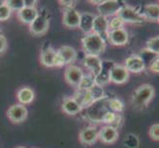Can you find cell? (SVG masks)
<instances>
[{
	"mask_svg": "<svg viewBox=\"0 0 159 148\" xmlns=\"http://www.w3.org/2000/svg\"><path fill=\"white\" fill-rule=\"evenodd\" d=\"M108 103L109 97L106 96L92 102L85 109V118L92 123H103L105 114L110 111Z\"/></svg>",
	"mask_w": 159,
	"mask_h": 148,
	"instance_id": "6da1fadb",
	"label": "cell"
},
{
	"mask_svg": "<svg viewBox=\"0 0 159 148\" xmlns=\"http://www.w3.org/2000/svg\"><path fill=\"white\" fill-rule=\"evenodd\" d=\"M154 95V87L150 84H142L134 92L133 97H131V104L134 109L142 110L148 106Z\"/></svg>",
	"mask_w": 159,
	"mask_h": 148,
	"instance_id": "7a4b0ae2",
	"label": "cell"
},
{
	"mask_svg": "<svg viewBox=\"0 0 159 148\" xmlns=\"http://www.w3.org/2000/svg\"><path fill=\"white\" fill-rule=\"evenodd\" d=\"M106 41L101 38L99 35L95 33L85 35L82 39V47L86 54H92V56H99L106 49Z\"/></svg>",
	"mask_w": 159,
	"mask_h": 148,
	"instance_id": "3957f363",
	"label": "cell"
},
{
	"mask_svg": "<svg viewBox=\"0 0 159 148\" xmlns=\"http://www.w3.org/2000/svg\"><path fill=\"white\" fill-rule=\"evenodd\" d=\"M118 16L124 21L125 24H141L145 19L134 7L124 4L120 9Z\"/></svg>",
	"mask_w": 159,
	"mask_h": 148,
	"instance_id": "277c9868",
	"label": "cell"
},
{
	"mask_svg": "<svg viewBox=\"0 0 159 148\" xmlns=\"http://www.w3.org/2000/svg\"><path fill=\"white\" fill-rule=\"evenodd\" d=\"M110 82L115 84H124L129 78V72L123 64H114L110 69Z\"/></svg>",
	"mask_w": 159,
	"mask_h": 148,
	"instance_id": "5b68a950",
	"label": "cell"
},
{
	"mask_svg": "<svg viewBox=\"0 0 159 148\" xmlns=\"http://www.w3.org/2000/svg\"><path fill=\"white\" fill-rule=\"evenodd\" d=\"M124 4H120L118 0H106L97 6V10L99 12V15L104 16V17H110V16H117L120 9L122 8Z\"/></svg>",
	"mask_w": 159,
	"mask_h": 148,
	"instance_id": "8992f818",
	"label": "cell"
},
{
	"mask_svg": "<svg viewBox=\"0 0 159 148\" xmlns=\"http://www.w3.org/2000/svg\"><path fill=\"white\" fill-rule=\"evenodd\" d=\"M84 76L82 69L76 65H68L64 71V79L67 83L73 87H78Z\"/></svg>",
	"mask_w": 159,
	"mask_h": 148,
	"instance_id": "52a82bcc",
	"label": "cell"
},
{
	"mask_svg": "<svg viewBox=\"0 0 159 148\" xmlns=\"http://www.w3.org/2000/svg\"><path fill=\"white\" fill-rule=\"evenodd\" d=\"M8 119L14 123H20L27 119L28 117V111L24 105L21 104H15L12 105L7 111Z\"/></svg>",
	"mask_w": 159,
	"mask_h": 148,
	"instance_id": "ba28073f",
	"label": "cell"
},
{
	"mask_svg": "<svg viewBox=\"0 0 159 148\" xmlns=\"http://www.w3.org/2000/svg\"><path fill=\"white\" fill-rule=\"evenodd\" d=\"M109 20L108 18L101 15H96L93 22V33L99 35L107 42L109 35Z\"/></svg>",
	"mask_w": 159,
	"mask_h": 148,
	"instance_id": "9c48e42d",
	"label": "cell"
},
{
	"mask_svg": "<svg viewBox=\"0 0 159 148\" xmlns=\"http://www.w3.org/2000/svg\"><path fill=\"white\" fill-rule=\"evenodd\" d=\"M107 41L113 46L123 47L127 45L129 42V33L125 28L110 31Z\"/></svg>",
	"mask_w": 159,
	"mask_h": 148,
	"instance_id": "30bf717a",
	"label": "cell"
},
{
	"mask_svg": "<svg viewBox=\"0 0 159 148\" xmlns=\"http://www.w3.org/2000/svg\"><path fill=\"white\" fill-rule=\"evenodd\" d=\"M84 66L90 71L92 76L99 74L103 69V61L98 56H92V54H86L83 60Z\"/></svg>",
	"mask_w": 159,
	"mask_h": 148,
	"instance_id": "8fae6325",
	"label": "cell"
},
{
	"mask_svg": "<svg viewBox=\"0 0 159 148\" xmlns=\"http://www.w3.org/2000/svg\"><path fill=\"white\" fill-rule=\"evenodd\" d=\"M50 27L48 19L43 15H39L37 19L30 24V32L34 36H43L45 35Z\"/></svg>",
	"mask_w": 159,
	"mask_h": 148,
	"instance_id": "7c38bea8",
	"label": "cell"
},
{
	"mask_svg": "<svg viewBox=\"0 0 159 148\" xmlns=\"http://www.w3.org/2000/svg\"><path fill=\"white\" fill-rule=\"evenodd\" d=\"M125 67L127 68L129 72L131 73H141L145 69V62L143 61V58L139 56H130L125 61Z\"/></svg>",
	"mask_w": 159,
	"mask_h": 148,
	"instance_id": "4fadbf2b",
	"label": "cell"
},
{
	"mask_svg": "<svg viewBox=\"0 0 159 148\" xmlns=\"http://www.w3.org/2000/svg\"><path fill=\"white\" fill-rule=\"evenodd\" d=\"M80 14L77 10L74 8L65 9L62 16L63 25L69 29H75L79 27L80 22Z\"/></svg>",
	"mask_w": 159,
	"mask_h": 148,
	"instance_id": "5bb4252c",
	"label": "cell"
},
{
	"mask_svg": "<svg viewBox=\"0 0 159 148\" xmlns=\"http://www.w3.org/2000/svg\"><path fill=\"white\" fill-rule=\"evenodd\" d=\"M98 137L106 144L115 143L119 138V131L118 128H113L111 125H105L99 131H98Z\"/></svg>",
	"mask_w": 159,
	"mask_h": 148,
	"instance_id": "9a60e30c",
	"label": "cell"
},
{
	"mask_svg": "<svg viewBox=\"0 0 159 148\" xmlns=\"http://www.w3.org/2000/svg\"><path fill=\"white\" fill-rule=\"evenodd\" d=\"M57 52L63 65H71V63H73L77 58V52L73 47L69 46L60 47Z\"/></svg>",
	"mask_w": 159,
	"mask_h": 148,
	"instance_id": "2e32d148",
	"label": "cell"
},
{
	"mask_svg": "<svg viewBox=\"0 0 159 148\" xmlns=\"http://www.w3.org/2000/svg\"><path fill=\"white\" fill-rule=\"evenodd\" d=\"M98 138V130L95 127L85 128L79 133V141L85 145H93Z\"/></svg>",
	"mask_w": 159,
	"mask_h": 148,
	"instance_id": "e0dca14e",
	"label": "cell"
},
{
	"mask_svg": "<svg viewBox=\"0 0 159 148\" xmlns=\"http://www.w3.org/2000/svg\"><path fill=\"white\" fill-rule=\"evenodd\" d=\"M57 52L52 47H48L41 53V63L46 67H54L56 66V59Z\"/></svg>",
	"mask_w": 159,
	"mask_h": 148,
	"instance_id": "ac0fdd59",
	"label": "cell"
},
{
	"mask_svg": "<svg viewBox=\"0 0 159 148\" xmlns=\"http://www.w3.org/2000/svg\"><path fill=\"white\" fill-rule=\"evenodd\" d=\"M39 12L36 7H24L23 9H21L18 12V18L19 20L24 24H32L34 22L37 17L39 16Z\"/></svg>",
	"mask_w": 159,
	"mask_h": 148,
	"instance_id": "d6986e66",
	"label": "cell"
},
{
	"mask_svg": "<svg viewBox=\"0 0 159 148\" xmlns=\"http://www.w3.org/2000/svg\"><path fill=\"white\" fill-rule=\"evenodd\" d=\"M62 111L69 114V116H75V114H79L82 111V108L79 104L76 102V100L73 97H67L62 101Z\"/></svg>",
	"mask_w": 159,
	"mask_h": 148,
	"instance_id": "ffe728a7",
	"label": "cell"
},
{
	"mask_svg": "<svg viewBox=\"0 0 159 148\" xmlns=\"http://www.w3.org/2000/svg\"><path fill=\"white\" fill-rule=\"evenodd\" d=\"M94 18H95V16L88 12L80 14V22H79L78 28L83 32L85 35L90 34V33L93 32V22H94Z\"/></svg>",
	"mask_w": 159,
	"mask_h": 148,
	"instance_id": "44dd1931",
	"label": "cell"
},
{
	"mask_svg": "<svg viewBox=\"0 0 159 148\" xmlns=\"http://www.w3.org/2000/svg\"><path fill=\"white\" fill-rule=\"evenodd\" d=\"M144 19H147L151 22H158L159 20V4L150 3L144 6L143 14Z\"/></svg>",
	"mask_w": 159,
	"mask_h": 148,
	"instance_id": "7402d4cb",
	"label": "cell"
},
{
	"mask_svg": "<svg viewBox=\"0 0 159 148\" xmlns=\"http://www.w3.org/2000/svg\"><path fill=\"white\" fill-rule=\"evenodd\" d=\"M35 98V93L33 89L29 88V87H23L21 88L17 93V99L20 102L21 105H28L34 101Z\"/></svg>",
	"mask_w": 159,
	"mask_h": 148,
	"instance_id": "603a6c76",
	"label": "cell"
},
{
	"mask_svg": "<svg viewBox=\"0 0 159 148\" xmlns=\"http://www.w3.org/2000/svg\"><path fill=\"white\" fill-rule=\"evenodd\" d=\"M73 98L76 100V102L79 104L82 109H84V108L86 109L93 102L92 97L89 93V90L77 89V91H76Z\"/></svg>",
	"mask_w": 159,
	"mask_h": 148,
	"instance_id": "cb8c5ba5",
	"label": "cell"
},
{
	"mask_svg": "<svg viewBox=\"0 0 159 148\" xmlns=\"http://www.w3.org/2000/svg\"><path fill=\"white\" fill-rule=\"evenodd\" d=\"M120 122H122V117H120V114L113 113L111 111H109L103 119L104 123H106L107 125H111V127L116 128H118Z\"/></svg>",
	"mask_w": 159,
	"mask_h": 148,
	"instance_id": "d4e9b609",
	"label": "cell"
},
{
	"mask_svg": "<svg viewBox=\"0 0 159 148\" xmlns=\"http://www.w3.org/2000/svg\"><path fill=\"white\" fill-rule=\"evenodd\" d=\"M110 69H111V67L105 68L103 66V69L101 72L94 77V83L99 86H102V87L104 85H107L108 83H110V74H109Z\"/></svg>",
	"mask_w": 159,
	"mask_h": 148,
	"instance_id": "484cf974",
	"label": "cell"
},
{
	"mask_svg": "<svg viewBox=\"0 0 159 148\" xmlns=\"http://www.w3.org/2000/svg\"><path fill=\"white\" fill-rule=\"evenodd\" d=\"M109 110L113 113H122L124 110V103L119 98H109Z\"/></svg>",
	"mask_w": 159,
	"mask_h": 148,
	"instance_id": "4316f807",
	"label": "cell"
},
{
	"mask_svg": "<svg viewBox=\"0 0 159 148\" xmlns=\"http://www.w3.org/2000/svg\"><path fill=\"white\" fill-rule=\"evenodd\" d=\"M146 51L155 56H159V36L150 38L146 42Z\"/></svg>",
	"mask_w": 159,
	"mask_h": 148,
	"instance_id": "83f0119b",
	"label": "cell"
},
{
	"mask_svg": "<svg viewBox=\"0 0 159 148\" xmlns=\"http://www.w3.org/2000/svg\"><path fill=\"white\" fill-rule=\"evenodd\" d=\"M89 93L90 95L92 97V100L93 102L96 101V100H99V99L105 97V95H104V89L102 86H99L97 84H94L91 88L89 89Z\"/></svg>",
	"mask_w": 159,
	"mask_h": 148,
	"instance_id": "f1b7e54d",
	"label": "cell"
},
{
	"mask_svg": "<svg viewBox=\"0 0 159 148\" xmlns=\"http://www.w3.org/2000/svg\"><path fill=\"white\" fill-rule=\"evenodd\" d=\"M94 76H92L91 74L89 75H84L83 78H82L79 86L77 87V89L81 90H89L91 87L94 85Z\"/></svg>",
	"mask_w": 159,
	"mask_h": 148,
	"instance_id": "f546056e",
	"label": "cell"
},
{
	"mask_svg": "<svg viewBox=\"0 0 159 148\" xmlns=\"http://www.w3.org/2000/svg\"><path fill=\"white\" fill-rule=\"evenodd\" d=\"M124 26H125L124 21L120 19L118 15L114 16L111 20H109V29H110V31L122 29V28H124Z\"/></svg>",
	"mask_w": 159,
	"mask_h": 148,
	"instance_id": "4dcf8cb0",
	"label": "cell"
},
{
	"mask_svg": "<svg viewBox=\"0 0 159 148\" xmlns=\"http://www.w3.org/2000/svg\"><path fill=\"white\" fill-rule=\"evenodd\" d=\"M5 4L10 8L11 11H17V12L25 7L24 0H7L5 1Z\"/></svg>",
	"mask_w": 159,
	"mask_h": 148,
	"instance_id": "1f68e13d",
	"label": "cell"
},
{
	"mask_svg": "<svg viewBox=\"0 0 159 148\" xmlns=\"http://www.w3.org/2000/svg\"><path fill=\"white\" fill-rule=\"evenodd\" d=\"M11 13H12V11L10 10V8L6 4H5V1H4V3L0 6V21L8 20L11 16Z\"/></svg>",
	"mask_w": 159,
	"mask_h": 148,
	"instance_id": "d6a6232c",
	"label": "cell"
},
{
	"mask_svg": "<svg viewBox=\"0 0 159 148\" xmlns=\"http://www.w3.org/2000/svg\"><path fill=\"white\" fill-rule=\"evenodd\" d=\"M148 134L152 140L159 141V123H154L149 128Z\"/></svg>",
	"mask_w": 159,
	"mask_h": 148,
	"instance_id": "836d02e7",
	"label": "cell"
},
{
	"mask_svg": "<svg viewBox=\"0 0 159 148\" xmlns=\"http://www.w3.org/2000/svg\"><path fill=\"white\" fill-rule=\"evenodd\" d=\"M148 69L152 73H159V57H156L153 61L149 64Z\"/></svg>",
	"mask_w": 159,
	"mask_h": 148,
	"instance_id": "e575fe53",
	"label": "cell"
},
{
	"mask_svg": "<svg viewBox=\"0 0 159 148\" xmlns=\"http://www.w3.org/2000/svg\"><path fill=\"white\" fill-rule=\"evenodd\" d=\"M7 47H8V43H7L6 37L2 34H0V53H2L6 51Z\"/></svg>",
	"mask_w": 159,
	"mask_h": 148,
	"instance_id": "d590c367",
	"label": "cell"
},
{
	"mask_svg": "<svg viewBox=\"0 0 159 148\" xmlns=\"http://www.w3.org/2000/svg\"><path fill=\"white\" fill-rule=\"evenodd\" d=\"M60 3V5L63 7H65L66 9H69V8H74V4H75V1H65V0H63V1H58Z\"/></svg>",
	"mask_w": 159,
	"mask_h": 148,
	"instance_id": "8d00e7d4",
	"label": "cell"
},
{
	"mask_svg": "<svg viewBox=\"0 0 159 148\" xmlns=\"http://www.w3.org/2000/svg\"><path fill=\"white\" fill-rule=\"evenodd\" d=\"M38 3V1H36V0H24V4H25V7H32L34 8L36 7V4Z\"/></svg>",
	"mask_w": 159,
	"mask_h": 148,
	"instance_id": "74e56055",
	"label": "cell"
},
{
	"mask_svg": "<svg viewBox=\"0 0 159 148\" xmlns=\"http://www.w3.org/2000/svg\"><path fill=\"white\" fill-rule=\"evenodd\" d=\"M3 3H4V1H1V0H0V6H1Z\"/></svg>",
	"mask_w": 159,
	"mask_h": 148,
	"instance_id": "f35d334b",
	"label": "cell"
},
{
	"mask_svg": "<svg viewBox=\"0 0 159 148\" xmlns=\"http://www.w3.org/2000/svg\"><path fill=\"white\" fill-rule=\"evenodd\" d=\"M16 148H25V147H23V146H19V147H16Z\"/></svg>",
	"mask_w": 159,
	"mask_h": 148,
	"instance_id": "ab89813d",
	"label": "cell"
},
{
	"mask_svg": "<svg viewBox=\"0 0 159 148\" xmlns=\"http://www.w3.org/2000/svg\"><path fill=\"white\" fill-rule=\"evenodd\" d=\"M158 23H159V20H158Z\"/></svg>",
	"mask_w": 159,
	"mask_h": 148,
	"instance_id": "60d3db41",
	"label": "cell"
}]
</instances>
